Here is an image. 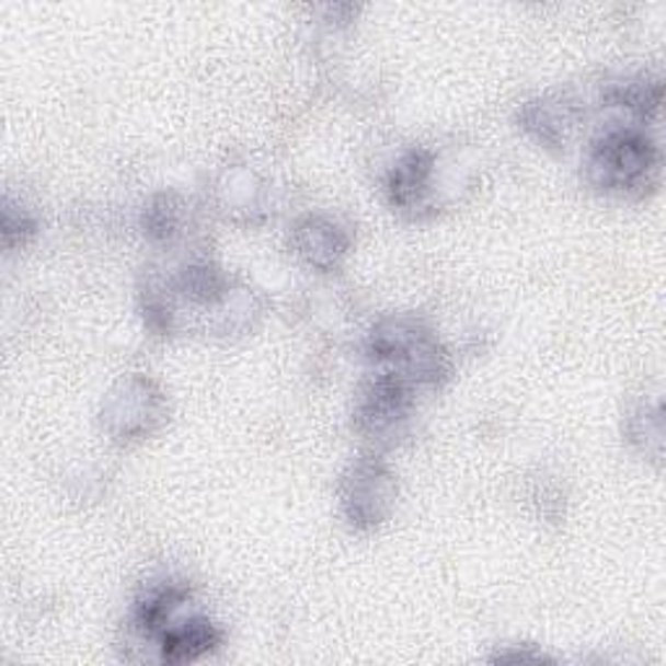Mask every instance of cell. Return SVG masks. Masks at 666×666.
<instances>
[{"instance_id":"cell-1","label":"cell","mask_w":666,"mask_h":666,"mask_svg":"<svg viewBox=\"0 0 666 666\" xmlns=\"http://www.w3.org/2000/svg\"><path fill=\"white\" fill-rule=\"evenodd\" d=\"M592 166L604 175V185L630 187L654 166V146L638 134H612L596 146Z\"/></svg>"},{"instance_id":"cell-2","label":"cell","mask_w":666,"mask_h":666,"mask_svg":"<svg viewBox=\"0 0 666 666\" xmlns=\"http://www.w3.org/2000/svg\"><path fill=\"white\" fill-rule=\"evenodd\" d=\"M221 635L208 620H191L183 628L166 630L162 638V656L164 662L180 664L193 662V658L208 654L219 645Z\"/></svg>"},{"instance_id":"cell-3","label":"cell","mask_w":666,"mask_h":666,"mask_svg":"<svg viewBox=\"0 0 666 666\" xmlns=\"http://www.w3.org/2000/svg\"><path fill=\"white\" fill-rule=\"evenodd\" d=\"M183 596L185 594L177 592V588H162V592L151 594L149 599L138 607V622H141V628L146 630L159 628V624L172 615V609L183 601Z\"/></svg>"},{"instance_id":"cell-4","label":"cell","mask_w":666,"mask_h":666,"mask_svg":"<svg viewBox=\"0 0 666 666\" xmlns=\"http://www.w3.org/2000/svg\"><path fill=\"white\" fill-rule=\"evenodd\" d=\"M425 175H427V164H422L416 154L409 159L395 170L393 175V200H399V204H409V198L414 196V193L422 191V185H425Z\"/></svg>"}]
</instances>
